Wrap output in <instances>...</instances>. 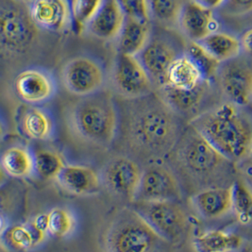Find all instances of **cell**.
I'll list each match as a JSON object with an SVG mask.
<instances>
[{
  "mask_svg": "<svg viewBox=\"0 0 252 252\" xmlns=\"http://www.w3.org/2000/svg\"><path fill=\"white\" fill-rule=\"evenodd\" d=\"M203 77L193 60L187 54L181 55L173 62L167 73L166 85L176 89L190 90L203 81Z\"/></svg>",
  "mask_w": 252,
  "mask_h": 252,
  "instance_id": "cell-24",
  "label": "cell"
},
{
  "mask_svg": "<svg viewBox=\"0 0 252 252\" xmlns=\"http://www.w3.org/2000/svg\"><path fill=\"white\" fill-rule=\"evenodd\" d=\"M217 77L223 93L232 103L244 106L252 98V66L240 60L220 64Z\"/></svg>",
  "mask_w": 252,
  "mask_h": 252,
  "instance_id": "cell-12",
  "label": "cell"
},
{
  "mask_svg": "<svg viewBox=\"0 0 252 252\" xmlns=\"http://www.w3.org/2000/svg\"><path fill=\"white\" fill-rule=\"evenodd\" d=\"M113 81L116 92L124 99H135L156 92L152 80L137 56L118 53Z\"/></svg>",
  "mask_w": 252,
  "mask_h": 252,
  "instance_id": "cell-9",
  "label": "cell"
},
{
  "mask_svg": "<svg viewBox=\"0 0 252 252\" xmlns=\"http://www.w3.org/2000/svg\"><path fill=\"white\" fill-rule=\"evenodd\" d=\"M150 22L126 16L118 36V53L138 56L151 38Z\"/></svg>",
  "mask_w": 252,
  "mask_h": 252,
  "instance_id": "cell-20",
  "label": "cell"
},
{
  "mask_svg": "<svg viewBox=\"0 0 252 252\" xmlns=\"http://www.w3.org/2000/svg\"><path fill=\"white\" fill-rule=\"evenodd\" d=\"M102 4V0H74L70 2L72 21L77 31L86 30L88 24Z\"/></svg>",
  "mask_w": 252,
  "mask_h": 252,
  "instance_id": "cell-33",
  "label": "cell"
},
{
  "mask_svg": "<svg viewBox=\"0 0 252 252\" xmlns=\"http://www.w3.org/2000/svg\"><path fill=\"white\" fill-rule=\"evenodd\" d=\"M120 4L126 13V16H130L143 21L151 22V12H150L149 1L126 0V1H120Z\"/></svg>",
  "mask_w": 252,
  "mask_h": 252,
  "instance_id": "cell-34",
  "label": "cell"
},
{
  "mask_svg": "<svg viewBox=\"0 0 252 252\" xmlns=\"http://www.w3.org/2000/svg\"><path fill=\"white\" fill-rule=\"evenodd\" d=\"M169 244L131 207L117 213L105 236L107 252H167Z\"/></svg>",
  "mask_w": 252,
  "mask_h": 252,
  "instance_id": "cell-4",
  "label": "cell"
},
{
  "mask_svg": "<svg viewBox=\"0 0 252 252\" xmlns=\"http://www.w3.org/2000/svg\"><path fill=\"white\" fill-rule=\"evenodd\" d=\"M179 56L181 55L175 46L163 37L150 38L148 45L138 55L156 91L166 85L168 70Z\"/></svg>",
  "mask_w": 252,
  "mask_h": 252,
  "instance_id": "cell-13",
  "label": "cell"
},
{
  "mask_svg": "<svg viewBox=\"0 0 252 252\" xmlns=\"http://www.w3.org/2000/svg\"><path fill=\"white\" fill-rule=\"evenodd\" d=\"M198 44L220 63L237 57L242 46L235 37L220 32L209 35Z\"/></svg>",
  "mask_w": 252,
  "mask_h": 252,
  "instance_id": "cell-26",
  "label": "cell"
},
{
  "mask_svg": "<svg viewBox=\"0 0 252 252\" xmlns=\"http://www.w3.org/2000/svg\"><path fill=\"white\" fill-rule=\"evenodd\" d=\"M243 246L238 234L224 230H208L193 240L195 252H237Z\"/></svg>",
  "mask_w": 252,
  "mask_h": 252,
  "instance_id": "cell-23",
  "label": "cell"
},
{
  "mask_svg": "<svg viewBox=\"0 0 252 252\" xmlns=\"http://www.w3.org/2000/svg\"><path fill=\"white\" fill-rule=\"evenodd\" d=\"M48 215V234L63 238L68 236L75 228L73 214L65 208H54Z\"/></svg>",
  "mask_w": 252,
  "mask_h": 252,
  "instance_id": "cell-31",
  "label": "cell"
},
{
  "mask_svg": "<svg viewBox=\"0 0 252 252\" xmlns=\"http://www.w3.org/2000/svg\"><path fill=\"white\" fill-rule=\"evenodd\" d=\"M138 161L128 156H116L102 168L101 183L115 195L133 202L143 176Z\"/></svg>",
  "mask_w": 252,
  "mask_h": 252,
  "instance_id": "cell-11",
  "label": "cell"
},
{
  "mask_svg": "<svg viewBox=\"0 0 252 252\" xmlns=\"http://www.w3.org/2000/svg\"><path fill=\"white\" fill-rule=\"evenodd\" d=\"M191 126L227 160H240L252 151V128L231 104L195 117Z\"/></svg>",
  "mask_w": 252,
  "mask_h": 252,
  "instance_id": "cell-3",
  "label": "cell"
},
{
  "mask_svg": "<svg viewBox=\"0 0 252 252\" xmlns=\"http://www.w3.org/2000/svg\"><path fill=\"white\" fill-rule=\"evenodd\" d=\"M1 167L12 178H29L35 172L34 154L24 147H11L2 153Z\"/></svg>",
  "mask_w": 252,
  "mask_h": 252,
  "instance_id": "cell-25",
  "label": "cell"
},
{
  "mask_svg": "<svg viewBox=\"0 0 252 252\" xmlns=\"http://www.w3.org/2000/svg\"><path fill=\"white\" fill-rule=\"evenodd\" d=\"M59 185L74 195H92L99 191L100 175L93 168L79 164H66L56 179Z\"/></svg>",
  "mask_w": 252,
  "mask_h": 252,
  "instance_id": "cell-18",
  "label": "cell"
},
{
  "mask_svg": "<svg viewBox=\"0 0 252 252\" xmlns=\"http://www.w3.org/2000/svg\"><path fill=\"white\" fill-rule=\"evenodd\" d=\"M131 208L170 244L180 240L186 230L187 217L177 201H136Z\"/></svg>",
  "mask_w": 252,
  "mask_h": 252,
  "instance_id": "cell-7",
  "label": "cell"
},
{
  "mask_svg": "<svg viewBox=\"0 0 252 252\" xmlns=\"http://www.w3.org/2000/svg\"><path fill=\"white\" fill-rule=\"evenodd\" d=\"M40 28L32 18L30 2L0 1V47L2 56L17 58L36 43Z\"/></svg>",
  "mask_w": 252,
  "mask_h": 252,
  "instance_id": "cell-5",
  "label": "cell"
},
{
  "mask_svg": "<svg viewBox=\"0 0 252 252\" xmlns=\"http://www.w3.org/2000/svg\"><path fill=\"white\" fill-rule=\"evenodd\" d=\"M31 223L34 226L35 228L39 229L40 231L48 234V215L47 214H41L35 217Z\"/></svg>",
  "mask_w": 252,
  "mask_h": 252,
  "instance_id": "cell-36",
  "label": "cell"
},
{
  "mask_svg": "<svg viewBox=\"0 0 252 252\" xmlns=\"http://www.w3.org/2000/svg\"><path fill=\"white\" fill-rule=\"evenodd\" d=\"M17 95L27 103H46L57 92L54 77L48 71L40 68L26 69L20 72L13 81Z\"/></svg>",
  "mask_w": 252,
  "mask_h": 252,
  "instance_id": "cell-14",
  "label": "cell"
},
{
  "mask_svg": "<svg viewBox=\"0 0 252 252\" xmlns=\"http://www.w3.org/2000/svg\"><path fill=\"white\" fill-rule=\"evenodd\" d=\"M33 154L35 172L44 180H56L66 165L61 153L56 150L37 149Z\"/></svg>",
  "mask_w": 252,
  "mask_h": 252,
  "instance_id": "cell-27",
  "label": "cell"
},
{
  "mask_svg": "<svg viewBox=\"0 0 252 252\" xmlns=\"http://www.w3.org/2000/svg\"><path fill=\"white\" fill-rule=\"evenodd\" d=\"M105 78L103 65L97 60L87 56L69 60L62 71V80L65 89L81 97L100 92Z\"/></svg>",
  "mask_w": 252,
  "mask_h": 252,
  "instance_id": "cell-8",
  "label": "cell"
},
{
  "mask_svg": "<svg viewBox=\"0 0 252 252\" xmlns=\"http://www.w3.org/2000/svg\"><path fill=\"white\" fill-rule=\"evenodd\" d=\"M186 54L193 60L197 68L199 69L203 80L210 81L213 77L217 76L221 63L212 57L198 43L192 42Z\"/></svg>",
  "mask_w": 252,
  "mask_h": 252,
  "instance_id": "cell-32",
  "label": "cell"
},
{
  "mask_svg": "<svg viewBox=\"0 0 252 252\" xmlns=\"http://www.w3.org/2000/svg\"><path fill=\"white\" fill-rule=\"evenodd\" d=\"M151 20L154 19L158 23L170 27L179 25L180 16L184 2L182 1H149Z\"/></svg>",
  "mask_w": 252,
  "mask_h": 252,
  "instance_id": "cell-29",
  "label": "cell"
},
{
  "mask_svg": "<svg viewBox=\"0 0 252 252\" xmlns=\"http://www.w3.org/2000/svg\"><path fill=\"white\" fill-rule=\"evenodd\" d=\"M119 115L118 135L124 147L132 159L148 165L167 160L183 134L179 115L156 92L124 99Z\"/></svg>",
  "mask_w": 252,
  "mask_h": 252,
  "instance_id": "cell-1",
  "label": "cell"
},
{
  "mask_svg": "<svg viewBox=\"0 0 252 252\" xmlns=\"http://www.w3.org/2000/svg\"><path fill=\"white\" fill-rule=\"evenodd\" d=\"M126 20L120 1L105 0L94 14L86 31L101 40H111L118 37Z\"/></svg>",
  "mask_w": 252,
  "mask_h": 252,
  "instance_id": "cell-17",
  "label": "cell"
},
{
  "mask_svg": "<svg viewBox=\"0 0 252 252\" xmlns=\"http://www.w3.org/2000/svg\"><path fill=\"white\" fill-rule=\"evenodd\" d=\"M241 46H243L246 53L252 57V29L243 35Z\"/></svg>",
  "mask_w": 252,
  "mask_h": 252,
  "instance_id": "cell-37",
  "label": "cell"
},
{
  "mask_svg": "<svg viewBox=\"0 0 252 252\" xmlns=\"http://www.w3.org/2000/svg\"><path fill=\"white\" fill-rule=\"evenodd\" d=\"M20 123L25 135L36 141H47L53 137L55 132V122L52 115L39 107L27 109Z\"/></svg>",
  "mask_w": 252,
  "mask_h": 252,
  "instance_id": "cell-22",
  "label": "cell"
},
{
  "mask_svg": "<svg viewBox=\"0 0 252 252\" xmlns=\"http://www.w3.org/2000/svg\"><path fill=\"white\" fill-rule=\"evenodd\" d=\"M232 208L235 217L243 225L252 223V192L240 181L231 186Z\"/></svg>",
  "mask_w": 252,
  "mask_h": 252,
  "instance_id": "cell-28",
  "label": "cell"
},
{
  "mask_svg": "<svg viewBox=\"0 0 252 252\" xmlns=\"http://www.w3.org/2000/svg\"><path fill=\"white\" fill-rule=\"evenodd\" d=\"M179 26L192 42L199 43L215 33L218 22L213 9L203 1H186L182 9Z\"/></svg>",
  "mask_w": 252,
  "mask_h": 252,
  "instance_id": "cell-15",
  "label": "cell"
},
{
  "mask_svg": "<svg viewBox=\"0 0 252 252\" xmlns=\"http://www.w3.org/2000/svg\"><path fill=\"white\" fill-rule=\"evenodd\" d=\"M119 108L110 93L83 96L69 110L68 124L74 134L97 148H109L118 136Z\"/></svg>",
  "mask_w": 252,
  "mask_h": 252,
  "instance_id": "cell-2",
  "label": "cell"
},
{
  "mask_svg": "<svg viewBox=\"0 0 252 252\" xmlns=\"http://www.w3.org/2000/svg\"><path fill=\"white\" fill-rule=\"evenodd\" d=\"M209 83L210 81L203 80L190 90L176 89L164 85L156 93L177 115H188L196 110L204 100L209 91Z\"/></svg>",
  "mask_w": 252,
  "mask_h": 252,
  "instance_id": "cell-19",
  "label": "cell"
},
{
  "mask_svg": "<svg viewBox=\"0 0 252 252\" xmlns=\"http://www.w3.org/2000/svg\"><path fill=\"white\" fill-rule=\"evenodd\" d=\"M229 9L236 13L250 12L252 10V0H234L228 3Z\"/></svg>",
  "mask_w": 252,
  "mask_h": 252,
  "instance_id": "cell-35",
  "label": "cell"
},
{
  "mask_svg": "<svg viewBox=\"0 0 252 252\" xmlns=\"http://www.w3.org/2000/svg\"><path fill=\"white\" fill-rule=\"evenodd\" d=\"M31 12L36 25L49 32L67 30L72 21L70 2L64 0H36L30 2Z\"/></svg>",
  "mask_w": 252,
  "mask_h": 252,
  "instance_id": "cell-16",
  "label": "cell"
},
{
  "mask_svg": "<svg viewBox=\"0 0 252 252\" xmlns=\"http://www.w3.org/2000/svg\"><path fill=\"white\" fill-rule=\"evenodd\" d=\"M231 187L210 188L192 198L195 210L203 218L213 219L223 217L232 208Z\"/></svg>",
  "mask_w": 252,
  "mask_h": 252,
  "instance_id": "cell-21",
  "label": "cell"
},
{
  "mask_svg": "<svg viewBox=\"0 0 252 252\" xmlns=\"http://www.w3.org/2000/svg\"><path fill=\"white\" fill-rule=\"evenodd\" d=\"M2 241L8 249L16 252H27L34 248V242L27 224H18L2 231Z\"/></svg>",
  "mask_w": 252,
  "mask_h": 252,
  "instance_id": "cell-30",
  "label": "cell"
},
{
  "mask_svg": "<svg viewBox=\"0 0 252 252\" xmlns=\"http://www.w3.org/2000/svg\"><path fill=\"white\" fill-rule=\"evenodd\" d=\"M168 159L174 167L195 176L210 174L227 160L193 126L183 132Z\"/></svg>",
  "mask_w": 252,
  "mask_h": 252,
  "instance_id": "cell-6",
  "label": "cell"
},
{
  "mask_svg": "<svg viewBox=\"0 0 252 252\" xmlns=\"http://www.w3.org/2000/svg\"><path fill=\"white\" fill-rule=\"evenodd\" d=\"M182 189L174 170L167 164L151 163L143 170L136 201H177Z\"/></svg>",
  "mask_w": 252,
  "mask_h": 252,
  "instance_id": "cell-10",
  "label": "cell"
}]
</instances>
